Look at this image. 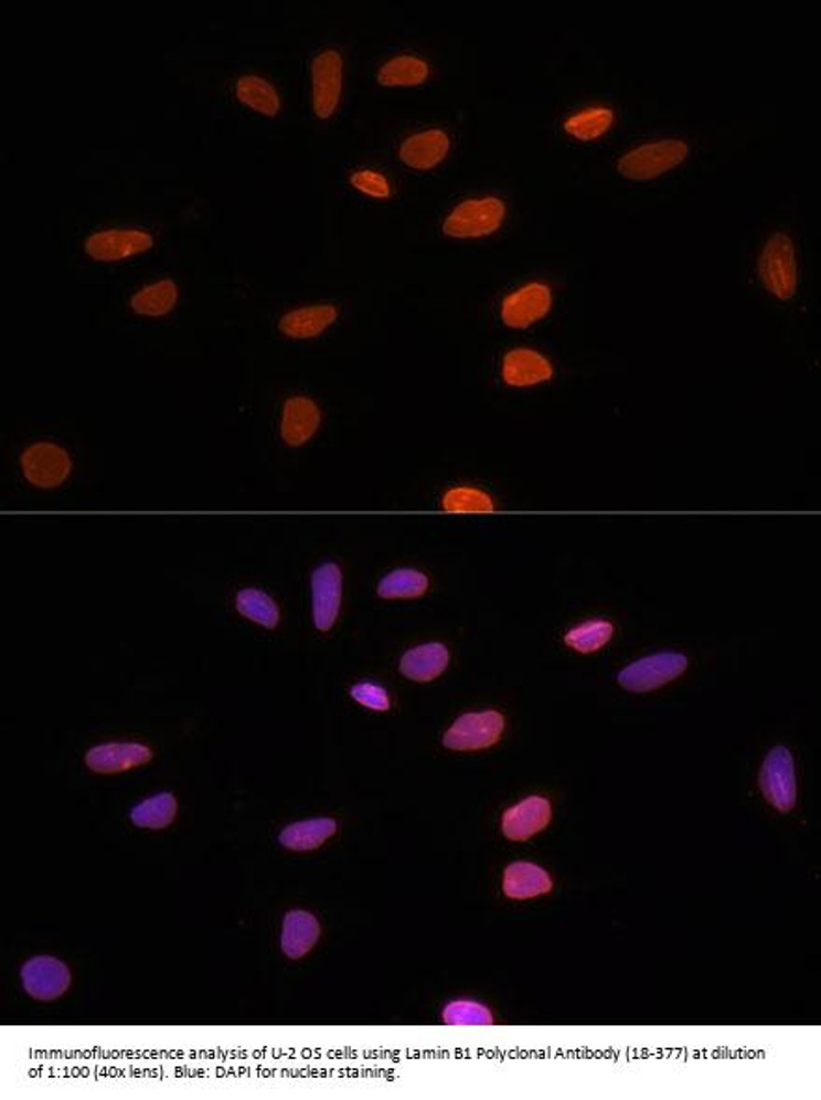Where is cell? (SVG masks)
I'll list each match as a JSON object with an SVG mask.
<instances>
[{
    "instance_id": "6da1fadb",
    "label": "cell",
    "mask_w": 821,
    "mask_h": 1100,
    "mask_svg": "<svg viewBox=\"0 0 821 1100\" xmlns=\"http://www.w3.org/2000/svg\"><path fill=\"white\" fill-rule=\"evenodd\" d=\"M758 273L767 291L788 301L798 291V261L796 248L786 234H774L766 243L758 259Z\"/></svg>"
},
{
    "instance_id": "7a4b0ae2",
    "label": "cell",
    "mask_w": 821,
    "mask_h": 1100,
    "mask_svg": "<svg viewBox=\"0 0 821 1100\" xmlns=\"http://www.w3.org/2000/svg\"><path fill=\"white\" fill-rule=\"evenodd\" d=\"M689 148L682 140H659L628 151L618 161V172L633 181H648L683 163Z\"/></svg>"
},
{
    "instance_id": "3957f363",
    "label": "cell",
    "mask_w": 821,
    "mask_h": 1100,
    "mask_svg": "<svg viewBox=\"0 0 821 1100\" xmlns=\"http://www.w3.org/2000/svg\"><path fill=\"white\" fill-rule=\"evenodd\" d=\"M507 215V205L499 199L466 200L448 215L443 232L450 237L469 239L493 234L501 228Z\"/></svg>"
},
{
    "instance_id": "277c9868",
    "label": "cell",
    "mask_w": 821,
    "mask_h": 1100,
    "mask_svg": "<svg viewBox=\"0 0 821 1100\" xmlns=\"http://www.w3.org/2000/svg\"><path fill=\"white\" fill-rule=\"evenodd\" d=\"M502 731H504V716L499 711L467 713L454 722L443 737V745L458 752L483 750L497 745L501 740Z\"/></svg>"
},
{
    "instance_id": "5b68a950",
    "label": "cell",
    "mask_w": 821,
    "mask_h": 1100,
    "mask_svg": "<svg viewBox=\"0 0 821 1100\" xmlns=\"http://www.w3.org/2000/svg\"><path fill=\"white\" fill-rule=\"evenodd\" d=\"M760 789L767 802L780 813L791 812L796 807L798 802L796 769L790 750L785 746H777L767 754L760 770Z\"/></svg>"
},
{
    "instance_id": "8992f818",
    "label": "cell",
    "mask_w": 821,
    "mask_h": 1100,
    "mask_svg": "<svg viewBox=\"0 0 821 1100\" xmlns=\"http://www.w3.org/2000/svg\"><path fill=\"white\" fill-rule=\"evenodd\" d=\"M687 670V659L682 653H658L629 664L618 675V683L629 692H650L676 680Z\"/></svg>"
},
{
    "instance_id": "52a82bcc",
    "label": "cell",
    "mask_w": 821,
    "mask_h": 1100,
    "mask_svg": "<svg viewBox=\"0 0 821 1100\" xmlns=\"http://www.w3.org/2000/svg\"><path fill=\"white\" fill-rule=\"evenodd\" d=\"M23 989L31 998L38 1002H53L66 994L72 985V972L66 962L55 957H32L21 969Z\"/></svg>"
},
{
    "instance_id": "ba28073f",
    "label": "cell",
    "mask_w": 821,
    "mask_h": 1100,
    "mask_svg": "<svg viewBox=\"0 0 821 1100\" xmlns=\"http://www.w3.org/2000/svg\"><path fill=\"white\" fill-rule=\"evenodd\" d=\"M21 464L24 478L40 489L58 488L72 470V461L66 450L51 442L31 446L24 451Z\"/></svg>"
},
{
    "instance_id": "9c48e42d",
    "label": "cell",
    "mask_w": 821,
    "mask_h": 1100,
    "mask_svg": "<svg viewBox=\"0 0 821 1100\" xmlns=\"http://www.w3.org/2000/svg\"><path fill=\"white\" fill-rule=\"evenodd\" d=\"M342 70L344 62L337 49H326L312 61V86H314V110L321 120L334 113L342 92Z\"/></svg>"
},
{
    "instance_id": "30bf717a",
    "label": "cell",
    "mask_w": 821,
    "mask_h": 1100,
    "mask_svg": "<svg viewBox=\"0 0 821 1100\" xmlns=\"http://www.w3.org/2000/svg\"><path fill=\"white\" fill-rule=\"evenodd\" d=\"M153 245V237L142 229L110 228L99 229L88 235L85 250L99 261H115L134 254L145 253Z\"/></svg>"
},
{
    "instance_id": "8fae6325",
    "label": "cell",
    "mask_w": 821,
    "mask_h": 1100,
    "mask_svg": "<svg viewBox=\"0 0 821 1100\" xmlns=\"http://www.w3.org/2000/svg\"><path fill=\"white\" fill-rule=\"evenodd\" d=\"M550 286L532 282L513 291L502 301L501 318L512 329H526L537 319L545 318L551 310Z\"/></svg>"
},
{
    "instance_id": "7c38bea8",
    "label": "cell",
    "mask_w": 821,
    "mask_h": 1100,
    "mask_svg": "<svg viewBox=\"0 0 821 1100\" xmlns=\"http://www.w3.org/2000/svg\"><path fill=\"white\" fill-rule=\"evenodd\" d=\"M553 819L551 802L544 797H529L521 800L518 807L502 813V834L510 842H529L547 829Z\"/></svg>"
},
{
    "instance_id": "4fadbf2b",
    "label": "cell",
    "mask_w": 821,
    "mask_h": 1100,
    "mask_svg": "<svg viewBox=\"0 0 821 1100\" xmlns=\"http://www.w3.org/2000/svg\"><path fill=\"white\" fill-rule=\"evenodd\" d=\"M153 752L139 743H109L94 746L86 754V767L97 775H120L148 763Z\"/></svg>"
},
{
    "instance_id": "5bb4252c",
    "label": "cell",
    "mask_w": 821,
    "mask_h": 1100,
    "mask_svg": "<svg viewBox=\"0 0 821 1100\" xmlns=\"http://www.w3.org/2000/svg\"><path fill=\"white\" fill-rule=\"evenodd\" d=\"M342 601V573L334 564H323L312 575V613L320 631H329Z\"/></svg>"
},
{
    "instance_id": "9a60e30c",
    "label": "cell",
    "mask_w": 821,
    "mask_h": 1100,
    "mask_svg": "<svg viewBox=\"0 0 821 1100\" xmlns=\"http://www.w3.org/2000/svg\"><path fill=\"white\" fill-rule=\"evenodd\" d=\"M320 921L307 910H290L282 921L280 948L288 959H302L320 940Z\"/></svg>"
},
{
    "instance_id": "2e32d148",
    "label": "cell",
    "mask_w": 821,
    "mask_h": 1100,
    "mask_svg": "<svg viewBox=\"0 0 821 1100\" xmlns=\"http://www.w3.org/2000/svg\"><path fill=\"white\" fill-rule=\"evenodd\" d=\"M448 148L450 139L447 132L441 129H428L407 137L399 146V157L413 169H434L435 164L441 163L447 157Z\"/></svg>"
},
{
    "instance_id": "e0dca14e",
    "label": "cell",
    "mask_w": 821,
    "mask_h": 1100,
    "mask_svg": "<svg viewBox=\"0 0 821 1100\" xmlns=\"http://www.w3.org/2000/svg\"><path fill=\"white\" fill-rule=\"evenodd\" d=\"M553 890V878L544 867L531 862H513L502 875V891L510 899H532Z\"/></svg>"
},
{
    "instance_id": "ac0fdd59",
    "label": "cell",
    "mask_w": 821,
    "mask_h": 1100,
    "mask_svg": "<svg viewBox=\"0 0 821 1100\" xmlns=\"http://www.w3.org/2000/svg\"><path fill=\"white\" fill-rule=\"evenodd\" d=\"M553 377V367L545 356L531 349H513L502 362V380L510 386H532Z\"/></svg>"
},
{
    "instance_id": "d6986e66",
    "label": "cell",
    "mask_w": 821,
    "mask_h": 1100,
    "mask_svg": "<svg viewBox=\"0 0 821 1100\" xmlns=\"http://www.w3.org/2000/svg\"><path fill=\"white\" fill-rule=\"evenodd\" d=\"M321 415L318 405L308 397H291L285 405L280 435L286 445L301 446L307 442L320 426Z\"/></svg>"
},
{
    "instance_id": "ffe728a7",
    "label": "cell",
    "mask_w": 821,
    "mask_h": 1100,
    "mask_svg": "<svg viewBox=\"0 0 821 1100\" xmlns=\"http://www.w3.org/2000/svg\"><path fill=\"white\" fill-rule=\"evenodd\" d=\"M448 650L443 643H424L415 650L407 651L399 661V672L410 681L429 683L437 680L447 670Z\"/></svg>"
},
{
    "instance_id": "44dd1931",
    "label": "cell",
    "mask_w": 821,
    "mask_h": 1100,
    "mask_svg": "<svg viewBox=\"0 0 821 1100\" xmlns=\"http://www.w3.org/2000/svg\"><path fill=\"white\" fill-rule=\"evenodd\" d=\"M339 318V310L331 305H316V307L297 308L282 316L278 321V329L290 338H312L318 337L331 325L332 321Z\"/></svg>"
},
{
    "instance_id": "7402d4cb",
    "label": "cell",
    "mask_w": 821,
    "mask_h": 1100,
    "mask_svg": "<svg viewBox=\"0 0 821 1100\" xmlns=\"http://www.w3.org/2000/svg\"><path fill=\"white\" fill-rule=\"evenodd\" d=\"M337 830H339V824H337L334 819H308V821L288 824L280 832L278 842H280L282 847L290 848V851H301V853H305V851H316L329 837L334 836Z\"/></svg>"
},
{
    "instance_id": "603a6c76",
    "label": "cell",
    "mask_w": 821,
    "mask_h": 1100,
    "mask_svg": "<svg viewBox=\"0 0 821 1100\" xmlns=\"http://www.w3.org/2000/svg\"><path fill=\"white\" fill-rule=\"evenodd\" d=\"M178 800L172 793H159L131 808L129 819L139 829L164 830L174 823Z\"/></svg>"
},
{
    "instance_id": "cb8c5ba5",
    "label": "cell",
    "mask_w": 821,
    "mask_h": 1100,
    "mask_svg": "<svg viewBox=\"0 0 821 1100\" xmlns=\"http://www.w3.org/2000/svg\"><path fill=\"white\" fill-rule=\"evenodd\" d=\"M429 66L423 58L413 55L394 56L377 72V81L385 86L420 85L428 77Z\"/></svg>"
},
{
    "instance_id": "d4e9b609",
    "label": "cell",
    "mask_w": 821,
    "mask_h": 1100,
    "mask_svg": "<svg viewBox=\"0 0 821 1100\" xmlns=\"http://www.w3.org/2000/svg\"><path fill=\"white\" fill-rule=\"evenodd\" d=\"M178 302V286L172 280H159L139 289L131 297V308L142 316H164L169 313Z\"/></svg>"
},
{
    "instance_id": "484cf974",
    "label": "cell",
    "mask_w": 821,
    "mask_h": 1100,
    "mask_svg": "<svg viewBox=\"0 0 821 1100\" xmlns=\"http://www.w3.org/2000/svg\"><path fill=\"white\" fill-rule=\"evenodd\" d=\"M239 102L264 115H277L280 109V97L275 86L260 75H243L236 85Z\"/></svg>"
},
{
    "instance_id": "4316f807",
    "label": "cell",
    "mask_w": 821,
    "mask_h": 1100,
    "mask_svg": "<svg viewBox=\"0 0 821 1100\" xmlns=\"http://www.w3.org/2000/svg\"><path fill=\"white\" fill-rule=\"evenodd\" d=\"M428 577L415 569H396L388 573L377 586L383 599H417L428 591Z\"/></svg>"
},
{
    "instance_id": "83f0119b",
    "label": "cell",
    "mask_w": 821,
    "mask_h": 1100,
    "mask_svg": "<svg viewBox=\"0 0 821 1100\" xmlns=\"http://www.w3.org/2000/svg\"><path fill=\"white\" fill-rule=\"evenodd\" d=\"M237 610L247 620L266 627V629H275L278 626V620H280L277 602L273 601L271 597L266 596L260 589H243V591H239V596H237Z\"/></svg>"
},
{
    "instance_id": "f1b7e54d",
    "label": "cell",
    "mask_w": 821,
    "mask_h": 1100,
    "mask_svg": "<svg viewBox=\"0 0 821 1100\" xmlns=\"http://www.w3.org/2000/svg\"><path fill=\"white\" fill-rule=\"evenodd\" d=\"M612 120H615L612 110L605 109V107H593V109L580 110L577 115L568 118L564 124V129L575 139L593 140L601 137L609 129Z\"/></svg>"
},
{
    "instance_id": "f546056e",
    "label": "cell",
    "mask_w": 821,
    "mask_h": 1100,
    "mask_svg": "<svg viewBox=\"0 0 821 1100\" xmlns=\"http://www.w3.org/2000/svg\"><path fill=\"white\" fill-rule=\"evenodd\" d=\"M612 632L615 629L609 621H588V623L572 629L564 640L572 650L588 655V653H594V651L601 650L604 645H607L612 638Z\"/></svg>"
},
{
    "instance_id": "4dcf8cb0",
    "label": "cell",
    "mask_w": 821,
    "mask_h": 1100,
    "mask_svg": "<svg viewBox=\"0 0 821 1100\" xmlns=\"http://www.w3.org/2000/svg\"><path fill=\"white\" fill-rule=\"evenodd\" d=\"M443 1023L447 1026H493L495 1018L490 1007L472 1000H458L445 1005Z\"/></svg>"
},
{
    "instance_id": "1f68e13d",
    "label": "cell",
    "mask_w": 821,
    "mask_h": 1100,
    "mask_svg": "<svg viewBox=\"0 0 821 1100\" xmlns=\"http://www.w3.org/2000/svg\"><path fill=\"white\" fill-rule=\"evenodd\" d=\"M443 508L450 513H488L493 512V502L478 489L459 488L445 494Z\"/></svg>"
},
{
    "instance_id": "d6a6232c",
    "label": "cell",
    "mask_w": 821,
    "mask_h": 1100,
    "mask_svg": "<svg viewBox=\"0 0 821 1100\" xmlns=\"http://www.w3.org/2000/svg\"><path fill=\"white\" fill-rule=\"evenodd\" d=\"M351 697L366 709L377 711V713L391 709V697H388L387 691L375 683H359V685L351 686Z\"/></svg>"
},
{
    "instance_id": "836d02e7",
    "label": "cell",
    "mask_w": 821,
    "mask_h": 1100,
    "mask_svg": "<svg viewBox=\"0 0 821 1100\" xmlns=\"http://www.w3.org/2000/svg\"><path fill=\"white\" fill-rule=\"evenodd\" d=\"M350 181L351 185L356 186L363 193L370 194V196L387 199L388 194H391V185H388L387 178L380 174V172H374V170H359L355 174H351Z\"/></svg>"
}]
</instances>
